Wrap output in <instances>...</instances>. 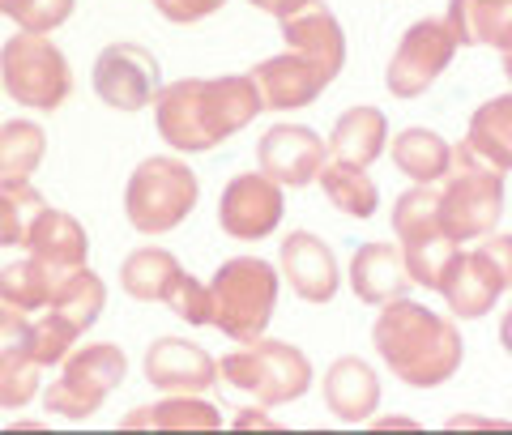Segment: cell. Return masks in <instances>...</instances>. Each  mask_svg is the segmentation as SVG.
<instances>
[{
	"mask_svg": "<svg viewBox=\"0 0 512 435\" xmlns=\"http://www.w3.org/2000/svg\"><path fill=\"white\" fill-rule=\"evenodd\" d=\"M43 209L47 201L30 184H0V248H26V235Z\"/></svg>",
	"mask_w": 512,
	"mask_h": 435,
	"instance_id": "obj_31",
	"label": "cell"
},
{
	"mask_svg": "<svg viewBox=\"0 0 512 435\" xmlns=\"http://www.w3.org/2000/svg\"><path fill=\"white\" fill-rule=\"evenodd\" d=\"M500 342H504V350L512 354V308H508L504 320H500Z\"/></svg>",
	"mask_w": 512,
	"mask_h": 435,
	"instance_id": "obj_39",
	"label": "cell"
},
{
	"mask_svg": "<svg viewBox=\"0 0 512 435\" xmlns=\"http://www.w3.org/2000/svg\"><path fill=\"white\" fill-rule=\"evenodd\" d=\"M124 431H218L222 427V414L210 401H197L192 393H175L158 406H137L120 418Z\"/></svg>",
	"mask_w": 512,
	"mask_h": 435,
	"instance_id": "obj_23",
	"label": "cell"
},
{
	"mask_svg": "<svg viewBox=\"0 0 512 435\" xmlns=\"http://www.w3.org/2000/svg\"><path fill=\"white\" fill-rule=\"evenodd\" d=\"M248 77H252L256 94H261V107H269V111H299V107H308L333 82L320 64H312L308 56H299V52H282L274 60H261Z\"/></svg>",
	"mask_w": 512,
	"mask_h": 435,
	"instance_id": "obj_13",
	"label": "cell"
},
{
	"mask_svg": "<svg viewBox=\"0 0 512 435\" xmlns=\"http://www.w3.org/2000/svg\"><path fill=\"white\" fill-rule=\"evenodd\" d=\"M197 171L180 158H146L124 188V214L141 235H167L197 209Z\"/></svg>",
	"mask_w": 512,
	"mask_h": 435,
	"instance_id": "obj_6",
	"label": "cell"
},
{
	"mask_svg": "<svg viewBox=\"0 0 512 435\" xmlns=\"http://www.w3.org/2000/svg\"><path fill=\"white\" fill-rule=\"evenodd\" d=\"M252 9H261V13H269V18H286L291 9H299L303 0H248Z\"/></svg>",
	"mask_w": 512,
	"mask_h": 435,
	"instance_id": "obj_38",
	"label": "cell"
},
{
	"mask_svg": "<svg viewBox=\"0 0 512 435\" xmlns=\"http://www.w3.org/2000/svg\"><path fill=\"white\" fill-rule=\"evenodd\" d=\"M252 423H256V427H274L265 414H239V418H235V427H252Z\"/></svg>",
	"mask_w": 512,
	"mask_h": 435,
	"instance_id": "obj_40",
	"label": "cell"
},
{
	"mask_svg": "<svg viewBox=\"0 0 512 435\" xmlns=\"http://www.w3.org/2000/svg\"><path fill=\"white\" fill-rule=\"evenodd\" d=\"M128 359L120 346H86L77 354H64V372L47 384L43 406L60 418H90L124 384Z\"/></svg>",
	"mask_w": 512,
	"mask_h": 435,
	"instance_id": "obj_8",
	"label": "cell"
},
{
	"mask_svg": "<svg viewBox=\"0 0 512 435\" xmlns=\"http://www.w3.org/2000/svg\"><path fill=\"white\" fill-rule=\"evenodd\" d=\"M372 346L384 367L410 389H440L444 380L457 376L461 359H466L461 329L414 299L384 303L372 325Z\"/></svg>",
	"mask_w": 512,
	"mask_h": 435,
	"instance_id": "obj_2",
	"label": "cell"
},
{
	"mask_svg": "<svg viewBox=\"0 0 512 435\" xmlns=\"http://www.w3.org/2000/svg\"><path fill=\"white\" fill-rule=\"evenodd\" d=\"M453 56H457V39L448 30V22L423 18L397 43L389 69H384V86H389L393 99H419V94H427L440 82V73L453 64Z\"/></svg>",
	"mask_w": 512,
	"mask_h": 435,
	"instance_id": "obj_9",
	"label": "cell"
},
{
	"mask_svg": "<svg viewBox=\"0 0 512 435\" xmlns=\"http://www.w3.org/2000/svg\"><path fill=\"white\" fill-rule=\"evenodd\" d=\"M64 278H69V273L43 265V261H35V256H26V261H18V265H5L0 269V308L22 312V316L43 312L47 299L56 295V286Z\"/></svg>",
	"mask_w": 512,
	"mask_h": 435,
	"instance_id": "obj_24",
	"label": "cell"
},
{
	"mask_svg": "<svg viewBox=\"0 0 512 435\" xmlns=\"http://www.w3.org/2000/svg\"><path fill=\"white\" fill-rule=\"evenodd\" d=\"M500 56H504V77H508V82H512V47H504V52H500Z\"/></svg>",
	"mask_w": 512,
	"mask_h": 435,
	"instance_id": "obj_42",
	"label": "cell"
},
{
	"mask_svg": "<svg viewBox=\"0 0 512 435\" xmlns=\"http://www.w3.org/2000/svg\"><path fill=\"white\" fill-rule=\"evenodd\" d=\"M163 303L180 320H188V325H210V286L188 278V273H180V282L171 286V295Z\"/></svg>",
	"mask_w": 512,
	"mask_h": 435,
	"instance_id": "obj_34",
	"label": "cell"
},
{
	"mask_svg": "<svg viewBox=\"0 0 512 435\" xmlns=\"http://www.w3.org/2000/svg\"><path fill=\"white\" fill-rule=\"evenodd\" d=\"M444 22L457 47H512V0H448Z\"/></svg>",
	"mask_w": 512,
	"mask_h": 435,
	"instance_id": "obj_20",
	"label": "cell"
},
{
	"mask_svg": "<svg viewBox=\"0 0 512 435\" xmlns=\"http://www.w3.org/2000/svg\"><path fill=\"white\" fill-rule=\"evenodd\" d=\"M18 367H39L35 346H30V320L0 308V372H18Z\"/></svg>",
	"mask_w": 512,
	"mask_h": 435,
	"instance_id": "obj_33",
	"label": "cell"
},
{
	"mask_svg": "<svg viewBox=\"0 0 512 435\" xmlns=\"http://www.w3.org/2000/svg\"><path fill=\"white\" fill-rule=\"evenodd\" d=\"M278 308V269L261 256H235L210 282V325L231 342H252L269 329Z\"/></svg>",
	"mask_w": 512,
	"mask_h": 435,
	"instance_id": "obj_4",
	"label": "cell"
},
{
	"mask_svg": "<svg viewBox=\"0 0 512 435\" xmlns=\"http://www.w3.org/2000/svg\"><path fill=\"white\" fill-rule=\"evenodd\" d=\"M410 269L397 244H363L350 256V290L367 303V308H384L393 299H406Z\"/></svg>",
	"mask_w": 512,
	"mask_h": 435,
	"instance_id": "obj_17",
	"label": "cell"
},
{
	"mask_svg": "<svg viewBox=\"0 0 512 435\" xmlns=\"http://www.w3.org/2000/svg\"><path fill=\"white\" fill-rule=\"evenodd\" d=\"M158 13H163L167 22L175 26H192V22H205V18H214V13L227 5V0H154Z\"/></svg>",
	"mask_w": 512,
	"mask_h": 435,
	"instance_id": "obj_37",
	"label": "cell"
},
{
	"mask_svg": "<svg viewBox=\"0 0 512 435\" xmlns=\"http://www.w3.org/2000/svg\"><path fill=\"white\" fill-rule=\"evenodd\" d=\"M163 90V69L150 47L141 43H111L94 60V94L116 111H141Z\"/></svg>",
	"mask_w": 512,
	"mask_h": 435,
	"instance_id": "obj_10",
	"label": "cell"
},
{
	"mask_svg": "<svg viewBox=\"0 0 512 435\" xmlns=\"http://www.w3.org/2000/svg\"><path fill=\"white\" fill-rule=\"evenodd\" d=\"M320 188L333 209H342L346 218H372L376 205H380V188L376 180L367 175V167H350V163H338V158H325L320 167Z\"/></svg>",
	"mask_w": 512,
	"mask_h": 435,
	"instance_id": "obj_29",
	"label": "cell"
},
{
	"mask_svg": "<svg viewBox=\"0 0 512 435\" xmlns=\"http://www.w3.org/2000/svg\"><path fill=\"white\" fill-rule=\"evenodd\" d=\"M43 154H47V137L35 120L0 124V184H30Z\"/></svg>",
	"mask_w": 512,
	"mask_h": 435,
	"instance_id": "obj_30",
	"label": "cell"
},
{
	"mask_svg": "<svg viewBox=\"0 0 512 435\" xmlns=\"http://www.w3.org/2000/svg\"><path fill=\"white\" fill-rule=\"evenodd\" d=\"M325 406L342 423H367L380 410V380L355 354H346L325 372Z\"/></svg>",
	"mask_w": 512,
	"mask_h": 435,
	"instance_id": "obj_21",
	"label": "cell"
},
{
	"mask_svg": "<svg viewBox=\"0 0 512 435\" xmlns=\"http://www.w3.org/2000/svg\"><path fill=\"white\" fill-rule=\"evenodd\" d=\"M466 145L474 154H483L487 163H495L500 171H512V90L495 94L470 116V133Z\"/></svg>",
	"mask_w": 512,
	"mask_h": 435,
	"instance_id": "obj_28",
	"label": "cell"
},
{
	"mask_svg": "<svg viewBox=\"0 0 512 435\" xmlns=\"http://www.w3.org/2000/svg\"><path fill=\"white\" fill-rule=\"evenodd\" d=\"M325 137H316L308 124H274L256 141V167L282 188H308L325 167Z\"/></svg>",
	"mask_w": 512,
	"mask_h": 435,
	"instance_id": "obj_12",
	"label": "cell"
},
{
	"mask_svg": "<svg viewBox=\"0 0 512 435\" xmlns=\"http://www.w3.org/2000/svg\"><path fill=\"white\" fill-rule=\"evenodd\" d=\"M483 261L491 265L495 282H500V290H512V235H483V244L474 248Z\"/></svg>",
	"mask_w": 512,
	"mask_h": 435,
	"instance_id": "obj_36",
	"label": "cell"
},
{
	"mask_svg": "<svg viewBox=\"0 0 512 435\" xmlns=\"http://www.w3.org/2000/svg\"><path fill=\"white\" fill-rule=\"evenodd\" d=\"M436 205L448 239H457V244L461 239H483L504 218V171L461 141L453 145L448 171L436 184Z\"/></svg>",
	"mask_w": 512,
	"mask_h": 435,
	"instance_id": "obj_3",
	"label": "cell"
},
{
	"mask_svg": "<svg viewBox=\"0 0 512 435\" xmlns=\"http://www.w3.org/2000/svg\"><path fill=\"white\" fill-rule=\"evenodd\" d=\"M73 5L77 0H9L5 18L18 22V30H26V35H52L56 26L73 18Z\"/></svg>",
	"mask_w": 512,
	"mask_h": 435,
	"instance_id": "obj_32",
	"label": "cell"
},
{
	"mask_svg": "<svg viewBox=\"0 0 512 435\" xmlns=\"http://www.w3.org/2000/svg\"><path fill=\"white\" fill-rule=\"evenodd\" d=\"M184 265L175 261V252L167 248H137L120 265V286L141 303H163L171 295V286L180 282Z\"/></svg>",
	"mask_w": 512,
	"mask_h": 435,
	"instance_id": "obj_27",
	"label": "cell"
},
{
	"mask_svg": "<svg viewBox=\"0 0 512 435\" xmlns=\"http://www.w3.org/2000/svg\"><path fill=\"white\" fill-rule=\"evenodd\" d=\"M26 252L35 256V261L60 269V273H73V269L86 265L90 239H86V227L73 214H64V209H43L26 235Z\"/></svg>",
	"mask_w": 512,
	"mask_h": 435,
	"instance_id": "obj_19",
	"label": "cell"
},
{
	"mask_svg": "<svg viewBox=\"0 0 512 435\" xmlns=\"http://www.w3.org/2000/svg\"><path fill=\"white\" fill-rule=\"evenodd\" d=\"M436 290L444 295L448 312L461 316V320H483L495 308V299L504 295L483 256H478V252H461V248H457L453 261H448V269H444V278H440Z\"/></svg>",
	"mask_w": 512,
	"mask_h": 435,
	"instance_id": "obj_18",
	"label": "cell"
},
{
	"mask_svg": "<svg viewBox=\"0 0 512 435\" xmlns=\"http://www.w3.org/2000/svg\"><path fill=\"white\" fill-rule=\"evenodd\" d=\"M278 265H282V278L291 282V290L303 303H329L342 286L338 256H333V248L312 231L286 235L282 252H278Z\"/></svg>",
	"mask_w": 512,
	"mask_h": 435,
	"instance_id": "obj_14",
	"label": "cell"
},
{
	"mask_svg": "<svg viewBox=\"0 0 512 435\" xmlns=\"http://www.w3.org/2000/svg\"><path fill=\"white\" fill-rule=\"evenodd\" d=\"M389 145V120L376 107H350L329 133V158L350 167H372Z\"/></svg>",
	"mask_w": 512,
	"mask_h": 435,
	"instance_id": "obj_22",
	"label": "cell"
},
{
	"mask_svg": "<svg viewBox=\"0 0 512 435\" xmlns=\"http://www.w3.org/2000/svg\"><path fill=\"white\" fill-rule=\"evenodd\" d=\"M218 380H227L239 393H252L261 406H286L312 389V359L299 346L261 333L218 363Z\"/></svg>",
	"mask_w": 512,
	"mask_h": 435,
	"instance_id": "obj_5",
	"label": "cell"
},
{
	"mask_svg": "<svg viewBox=\"0 0 512 435\" xmlns=\"http://www.w3.org/2000/svg\"><path fill=\"white\" fill-rule=\"evenodd\" d=\"M5 5H9V0H0V13H5Z\"/></svg>",
	"mask_w": 512,
	"mask_h": 435,
	"instance_id": "obj_43",
	"label": "cell"
},
{
	"mask_svg": "<svg viewBox=\"0 0 512 435\" xmlns=\"http://www.w3.org/2000/svg\"><path fill=\"white\" fill-rule=\"evenodd\" d=\"M278 22H282L286 52L308 56L329 77L342 73V64H346V35H342V22L333 18V9L325 5V0H303L299 9H291Z\"/></svg>",
	"mask_w": 512,
	"mask_h": 435,
	"instance_id": "obj_15",
	"label": "cell"
},
{
	"mask_svg": "<svg viewBox=\"0 0 512 435\" xmlns=\"http://www.w3.org/2000/svg\"><path fill=\"white\" fill-rule=\"evenodd\" d=\"M448 154H453V145H448L436 128L414 124L393 137V167L410 175L414 184H440V175L448 171Z\"/></svg>",
	"mask_w": 512,
	"mask_h": 435,
	"instance_id": "obj_26",
	"label": "cell"
},
{
	"mask_svg": "<svg viewBox=\"0 0 512 435\" xmlns=\"http://www.w3.org/2000/svg\"><path fill=\"white\" fill-rule=\"evenodd\" d=\"M282 209H286L282 184H274L261 171H248V175H235V180L222 188L218 227L231 239L252 244V239H265V235H274L282 227Z\"/></svg>",
	"mask_w": 512,
	"mask_h": 435,
	"instance_id": "obj_11",
	"label": "cell"
},
{
	"mask_svg": "<svg viewBox=\"0 0 512 435\" xmlns=\"http://www.w3.org/2000/svg\"><path fill=\"white\" fill-rule=\"evenodd\" d=\"M0 86L9 90L13 103L56 111L73 94V73L60 47L47 35H13L0 47Z\"/></svg>",
	"mask_w": 512,
	"mask_h": 435,
	"instance_id": "obj_7",
	"label": "cell"
},
{
	"mask_svg": "<svg viewBox=\"0 0 512 435\" xmlns=\"http://www.w3.org/2000/svg\"><path fill=\"white\" fill-rule=\"evenodd\" d=\"M39 372L43 367H18V372H0V406L22 410L30 397L39 393Z\"/></svg>",
	"mask_w": 512,
	"mask_h": 435,
	"instance_id": "obj_35",
	"label": "cell"
},
{
	"mask_svg": "<svg viewBox=\"0 0 512 435\" xmlns=\"http://www.w3.org/2000/svg\"><path fill=\"white\" fill-rule=\"evenodd\" d=\"M376 427H414V423H410V418H380Z\"/></svg>",
	"mask_w": 512,
	"mask_h": 435,
	"instance_id": "obj_41",
	"label": "cell"
},
{
	"mask_svg": "<svg viewBox=\"0 0 512 435\" xmlns=\"http://www.w3.org/2000/svg\"><path fill=\"white\" fill-rule=\"evenodd\" d=\"M261 107L248 73L231 77H184L158 90L154 99V120L158 137L180 154H210L214 145L235 137L239 128H248Z\"/></svg>",
	"mask_w": 512,
	"mask_h": 435,
	"instance_id": "obj_1",
	"label": "cell"
},
{
	"mask_svg": "<svg viewBox=\"0 0 512 435\" xmlns=\"http://www.w3.org/2000/svg\"><path fill=\"white\" fill-rule=\"evenodd\" d=\"M146 380L163 393H205L218 380V359H210L197 342L163 337L146 350Z\"/></svg>",
	"mask_w": 512,
	"mask_h": 435,
	"instance_id": "obj_16",
	"label": "cell"
},
{
	"mask_svg": "<svg viewBox=\"0 0 512 435\" xmlns=\"http://www.w3.org/2000/svg\"><path fill=\"white\" fill-rule=\"evenodd\" d=\"M103 303H107V286H103V278H99V273H90V265H82V269H73L69 278L56 286V295L47 299V308H43V312L60 316L64 325H69L77 337H82V333L94 325V320L103 316Z\"/></svg>",
	"mask_w": 512,
	"mask_h": 435,
	"instance_id": "obj_25",
	"label": "cell"
}]
</instances>
